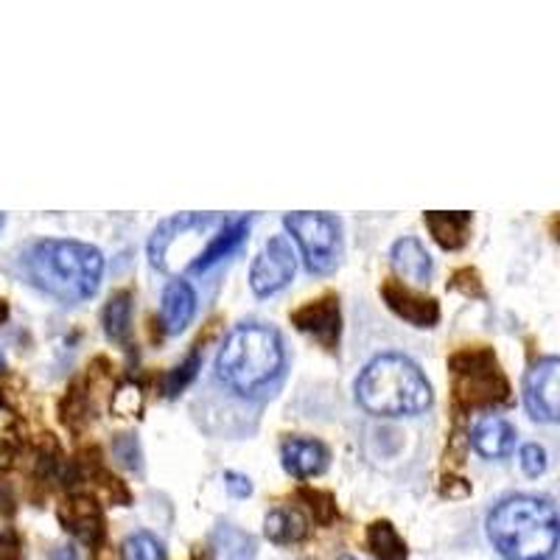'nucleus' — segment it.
<instances>
[{"instance_id":"nucleus-1","label":"nucleus","mask_w":560,"mask_h":560,"mask_svg":"<svg viewBox=\"0 0 560 560\" xmlns=\"http://www.w3.org/2000/svg\"><path fill=\"white\" fill-rule=\"evenodd\" d=\"M23 272L39 292L77 306L102 287L104 255L93 244L43 238L23 253Z\"/></svg>"},{"instance_id":"nucleus-2","label":"nucleus","mask_w":560,"mask_h":560,"mask_svg":"<svg viewBox=\"0 0 560 560\" xmlns=\"http://www.w3.org/2000/svg\"><path fill=\"white\" fill-rule=\"evenodd\" d=\"M283 364L287 353L280 334L264 323H242L219 348L217 376L233 393L253 398L278 382Z\"/></svg>"},{"instance_id":"nucleus-3","label":"nucleus","mask_w":560,"mask_h":560,"mask_svg":"<svg viewBox=\"0 0 560 560\" xmlns=\"http://www.w3.org/2000/svg\"><path fill=\"white\" fill-rule=\"evenodd\" d=\"M488 538L504 560H547L558 547V513L549 499L510 497L490 510Z\"/></svg>"},{"instance_id":"nucleus-4","label":"nucleus","mask_w":560,"mask_h":560,"mask_svg":"<svg viewBox=\"0 0 560 560\" xmlns=\"http://www.w3.org/2000/svg\"><path fill=\"white\" fill-rule=\"evenodd\" d=\"M357 401L370 415L398 418V415H418L432 407V384L412 359L401 353L376 357L357 382Z\"/></svg>"},{"instance_id":"nucleus-5","label":"nucleus","mask_w":560,"mask_h":560,"mask_svg":"<svg viewBox=\"0 0 560 560\" xmlns=\"http://www.w3.org/2000/svg\"><path fill=\"white\" fill-rule=\"evenodd\" d=\"M228 222L230 219L222 213H177L160 224L149 238V261L163 272L191 269L210 238Z\"/></svg>"},{"instance_id":"nucleus-6","label":"nucleus","mask_w":560,"mask_h":560,"mask_svg":"<svg viewBox=\"0 0 560 560\" xmlns=\"http://www.w3.org/2000/svg\"><path fill=\"white\" fill-rule=\"evenodd\" d=\"M287 230L298 242L300 253L306 269L314 275H328L339 267L342 258V228L339 219L328 217V213H289L283 219Z\"/></svg>"},{"instance_id":"nucleus-7","label":"nucleus","mask_w":560,"mask_h":560,"mask_svg":"<svg viewBox=\"0 0 560 560\" xmlns=\"http://www.w3.org/2000/svg\"><path fill=\"white\" fill-rule=\"evenodd\" d=\"M452 370L457 373V387L471 404L508 401V382L499 373L497 357L485 348H465L452 357Z\"/></svg>"},{"instance_id":"nucleus-8","label":"nucleus","mask_w":560,"mask_h":560,"mask_svg":"<svg viewBox=\"0 0 560 560\" xmlns=\"http://www.w3.org/2000/svg\"><path fill=\"white\" fill-rule=\"evenodd\" d=\"M294 269H298V255H294L292 244H289L287 236H275L269 238L267 247L253 261L249 287L258 298H269V294L280 292V289L292 283Z\"/></svg>"},{"instance_id":"nucleus-9","label":"nucleus","mask_w":560,"mask_h":560,"mask_svg":"<svg viewBox=\"0 0 560 560\" xmlns=\"http://www.w3.org/2000/svg\"><path fill=\"white\" fill-rule=\"evenodd\" d=\"M560 359H538L524 376V404L541 423H555L560 409Z\"/></svg>"},{"instance_id":"nucleus-10","label":"nucleus","mask_w":560,"mask_h":560,"mask_svg":"<svg viewBox=\"0 0 560 560\" xmlns=\"http://www.w3.org/2000/svg\"><path fill=\"white\" fill-rule=\"evenodd\" d=\"M292 323L300 331L317 339L323 348L334 350L339 342V300L334 294L323 300H312L292 314Z\"/></svg>"},{"instance_id":"nucleus-11","label":"nucleus","mask_w":560,"mask_h":560,"mask_svg":"<svg viewBox=\"0 0 560 560\" xmlns=\"http://www.w3.org/2000/svg\"><path fill=\"white\" fill-rule=\"evenodd\" d=\"M382 294H384V300H387V306L393 308V312L398 314L404 323L415 325V328H432V325H438V319H440L438 300L420 298V294H415L412 289L401 287L398 280H389V283H384Z\"/></svg>"},{"instance_id":"nucleus-12","label":"nucleus","mask_w":560,"mask_h":560,"mask_svg":"<svg viewBox=\"0 0 560 560\" xmlns=\"http://www.w3.org/2000/svg\"><path fill=\"white\" fill-rule=\"evenodd\" d=\"M194 314H197V294H194L191 283L183 278L168 280V287L163 289V300H160V323L166 328V334L177 337L191 325Z\"/></svg>"},{"instance_id":"nucleus-13","label":"nucleus","mask_w":560,"mask_h":560,"mask_svg":"<svg viewBox=\"0 0 560 560\" xmlns=\"http://www.w3.org/2000/svg\"><path fill=\"white\" fill-rule=\"evenodd\" d=\"M280 459H283V468H287L292 477L308 479L317 477L328 468V448L319 443V440L308 438H289L280 448Z\"/></svg>"},{"instance_id":"nucleus-14","label":"nucleus","mask_w":560,"mask_h":560,"mask_svg":"<svg viewBox=\"0 0 560 560\" xmlns=\"http://www.w3.org/2000/svg\"><path fill=\"white\" fill-rule=\"evenodd\" d=\"M516 427L504 420L502 415H485L477 420V427L471 432V443L482 457L499 459L508 457L516 448Z\"/></svg>"},{"instance_id":"nucleus-15","label":"nucleus","mask_w":560,"mask_h":560,"mask_svg":"<svg viewBox=\"0 0 560 560\" xmlns=\"http://www.w3.org/2000/svg\"><path fill=\"white\" fill-rule=\"evenodd\" d=\"M389 258H393V267L395 272L401 275V278H407L409 283H418V287H423V283H429L432 280V272H434V264H432V255L427 253V247L418 242V238H398V242L393 244V253H389Z\"/></svg>"},{"instance_id":"nucleus-16","label":"nucleus","mask_w":560,"mask_h":560,"mask_svg":"<svg viewBox=\"0 0 560 560\" xmlns=\"http://www.w3.org/2000/svg\"><path fill=\"white\" fill-rule=\"evenodd\" d=\"M247 233H249V217L236 219V222H228L222 230H219L217 236L210 238V244L205 247V253L199 255L188 272L199 275V272H208L210 267H217L219 261H224L228 255H233L238 247H242V242L247 238Z\"/></svg>"},{"instance_id":"nucleus-17","label":"nucleus","mask_w":560,"mask_h":560,"mask_svg":"<svg viewBox=\"0 0 560 560\" xmlns=\"http://www.w3.org/2000/svg\"><path fill=\"white\" fill-rule=\"evenodd\" d=\"M62 522L68 524L70 533H77L88 544H96L104 533L102 510H98V504L90 497L70 499L68 508L62 510Z\"/></svg>"},{"instance_id":"nucleus-18","label":"nucleus","mask_w":560,"mask_h":560,"mask_svg":"<svg viewBox=\"0 0 560 560\" xmlns=\"http://www.w3.org/2000/svg\"><path fill=\"white\" fill-rule=\"evenodd\" d=\"M427 228L432 230L434 242L443 249H459L468 242V233H471V213L465 210H457V213H440V210H432L427 213Z\"/></svg>"},{"instance_id":"nucleus-19","label":"nucleus","mask_w":560,"mask_h":560,"mask_svg":"<svg viewBox=\"0 0 560 560\" xmlns=\"http://www.w3.org/2000/svg\"><path fill=\"white\" fill-rule=\"evenodd\" d=\"M264 529H267V538L275 544H294L300 538H306L308 524L303 518V513L294 508H275L272 513L264 522Z\"/></svg>"},{"instance_id":"nucleus-20","label":"nucleus","mask_w":560,"mask_h":560,"mask_svg":"<svg viewBox=\"0 0 560 560\" xmlns=\"http://www.w3.org/2000/svg\"><path fill=\"white\" fill-rule=\"evenodd\" d=\"M104 331L113 342H127L132 331V294L115 292L104 308Z\"/></svg>"},{"instance_id":"nucleus-21","label":"nucleus","mask_w":560,"mask_h":560,"mask_svg":"<svg viewBox=\"0 0 560 560\" xmlns=\"http://www.w3.org/2000/svg\"><path fill=\"white\" fill-rule=\"evenodd\" d=\"M368 544L378 560H407V544L389 522L370 524Z\"/></svg>"},{"instance_id":"nucleus-22","label":"nucleus","mask_w":560,"mask_h":560,"mask_svg":"<svg viewBox=\"0 0 560 560\" xmlns=\"http://www.w3.org/2000/svg\"><path fill=\"white\" fill-rule=\"evenodd\" d=\"M217 555L219 560H253L255 544L249 535L238 533L230 524H224L217 533Z\"/></svg>"},{"instance_id":"nucleus-23","label":"nucleus","mask_w":560,"mask_h":560,"mask_svg":"<svg viewBox=\"0 0 560 560\" xmlns=\"http://www.w3.org/2000/svg\"><path fill=\"white\" fill-rule=\"evenodd\" d=\"M124 560H166V549L152 533L129 535L121 547Z\"/></svg>"},{"instance_id":"nucleus-24","label":"nucleus","mask_w":560,"mask_h":560,"mask_svg":"<svg viewBox=\"0 0 560 560\" xmlns=\"http://www.w3.org/2000/svg\"><path fill=\"white\" fill-rule=\"evenodd\" d=\"M199 364H202V359H199V350H191V357L185 359L183 364H177L174 370H168V376L163 378V393H166V398H174L177 393H183L188 384L197 378V370Z\"/></svg>"},{"instance_id":"nucleus-25","label":"nucleus","mask_w":560,"mask_h":560,"mask_svg":"<svg viewBox=\"0 0 560 560\" xmlns=\"http://www.w3.org/2000/svg\"><path fill=\"white\" fill-rule=\"evenodd\" d=\"M143 407V393H140L138 384H124L113 398V409L118 415H138Z\"/></svg>"},{"instance_id":"nucleus-26","label":"nucleus","mask_w":560,"mask_h":560,"mask_svg":"<svg viewBox=\"0 0 560 560\" xmlns=\"http://www.w3.org/2000/svg\"><path fill=\"white\" fill-rule=\"evenodd\" d=\"M522 468L527 477H541L547 471V452H544L538 443H529V446L522 448Z\"/></svg>"},{"instance_id":"nucleus-27","label":"nucleus","mask_w":560,"mask_h":560,"mask_svg":"<svg viewBox=\"0 0 560 560\" xmlns=\"http://www.w3.org/2000/svg\"><path fill=\"white\" fill-rule=\"evenodd\" d=\"M115 457L121 459V465H127V468H140V452H138V440L132 438V434H121V438L115 440L113 446Z\"/></svg>"},{"instance_id":"nucleus-28","label":"nucleus","mask_w":560,"mask_h":560,"mask_svg":"<svg viewBox=\"0 0 560 560\" xmlns=\"http://www.w3.org/2000/svg\"><path fill=\"white\" fill-rule=\"evenodd\" d=\"M0 560H20V541L14 529H0Z\"/></svg>"},{"instance_id":"nucleus-29","label":"nucleus","mask_w":560,"mask_h":560,"mask_svg":"<svg viewBox=\"0 0 560 560\" xmlns=\"http://www.w3.org/2000/svg\"><path fill=\"white\" fill-rule=\"evenodd\" d=\"M224 485H228V490L233 493V497L244 499L253 493V485H249V479L244 477V474H236V471H228L224 474Z\"/></svg>"},{"instance_id":"nucleus-30","label":"nucleus","mask_w":560,"mask_h":560,"mask_svg":"<svg viewBox=\"0 0 560 560\" xmlns=\"http://www.w3.org/2000/svg\"><path fill=\"white\" fill-rule=\"evenodd\" d=\"M51 560H79V558H77V552H73V549H70V547H57L51 552Z\"/></svg>"},{"instance_id":"nucleus-31","label":"nucleus","mask_w":560,"mask_h":560,"mask_svg":"<svg viewBox=\"0 0 560 560\" xmlns=\"http://www.w3.org/2000/svg\"><path fill=\"white\" fill-rule=\"evenodd\" d=\"M3 222H7V219H3V213H0V228H3Z\"/></svg>"},{"instance_id":"nucleus-32","label":"nucleus","mask_w":560,"mask_h":560,"mask_svg":"<svg viewBox=\"0 0 560 560\" xmlns=\"http://www.w3.org/2000/svg\"><path fill=\"white\" fill-rule=\"evenodd\" d=\"M3 364H7V362H3V357H0V370H3Z\"/></svg>"}]
</instances>
